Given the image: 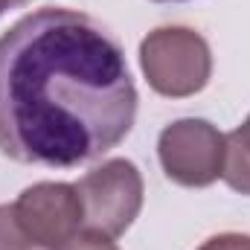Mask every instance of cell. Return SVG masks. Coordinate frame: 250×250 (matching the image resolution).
<instances>
[{
	"mask_svg": "<svg viewBox=\"0 0 250 250\" xmlns=\"http://www.w3.org/2000/svg\"><path fill=\"white\" fill-rule=\"evenodd\" d=\"M137 87L123 47L87 15L38 9L0 35V151L73 169L128 137Z\"/></svg>",
	"mask_w": 250,
	"mask_h": 250,
	"instance_id": "1",
	"label": "cell"
},
{
	"mask_svg": "<svg viewBox=\"0 0 250 250\" xmlns=\"http://www.w3.org/2000/svg\"><path fill=\"white\" fill-rule=\"evenodd\" d=\"M140 67L160 96L184 99L207 87L212 73L209 44L189 26H160L140 44Z\"/></svg>",
	"mask_w": 250,
	"mask_h": 250,
	"instance_id": "2",
	"label": "cell"
},
{
	"mask_svg": "<svg viewBox=\"0 0 250 250\" xmlns=\"http://www.w3.org/2000/svg\"><path fill=\"white\" fill-rule=\"evenodd\" d=\"M76 192L84 209L82 230L108 239H120L143 209V178L125 157L105 160L102 166L90 169L76 184Z\"/></svg>",
	"mask_w": 250,
	"mask_h": 250,
	"instance_id": "3",
	"label": "cell"
},
{
	"mask_svg": "<svg viewBox=\"0 0 250 250\" xmlns=\"http://www.w3.org/2000/svg\"><path fill=\"white\" fill-rule=\"evenodd\" d=\"M157 154L166 178L178 187H209L224 169V134L207 120H178L160 131Z\"/></svg>",
	"mask_w": 250,
	"mask_h": 250,
	"instance_id": "4",
	"label": "cell"
},
{
	"mask_svg": "<svg viewBox=\"0 0 250 250\" xmlns=\"http://www.w3.org/2000/svg\"><path fill=\"white\" fill-rule=\"evenodd\" d=\"M21 230L44 250H56L84 227V209L76 184H35L12 204Z\"/></svg>",
	"mask_w": 250,
	"mask_h": 250,
	"instance_id": "5",
	"label": "cell"
},
{
	"mask_svg": "<svg viewBox=\"0 0 250 250\" xmlns=\"http://www.w3.org/2000/svg\"><path fill=\"white\" fill-rule=\"evenodd\" d=\"M224 184L233 192L250 195V117L236 131L224 134Z\"/></svg>",
	"mask_w": 250,
	"mask_h": 250,
	"instance_id": "6",
	"label": "cell"
},
{
	"mask_svg": "<svg viewBox=\"0 0 250 250\" xmlns=\"http://www.w3.org/2000/svg\"><path fill=\"white\" fill-rule=\"evenodd\" d=\"M0 250H44L21 230L12 204H0Z\"/></svg>",
	"mask_w": 250,
	"mask_h": 250,
	"instance_id": "7",
	"label": "cell"
},
{
	"mask_svg": "<svg viewBox=\"0 0 250 250\" xmlns=\"http://www.w3.org/2000/svg\"><path fill=\"white\" fill-rule=\"evenodd\" d=\"M56 250H120V248H117L114 239H108V236L82 230V233H76L70 242H64L62 248H56Z\"/></svg>",
	"mask_w": 250,
	"mask_h": 250,
	"instance_id": "8",
	"label": "cell"
},
{
	"mask_svg": "<svg viewBox=\"0 0 250 250\" xmlns=\"http://www.w3.org/2000/svg\"><path fill=\"white\" fill-rule=\"evenodd\" d=\"M198 250H250V236L245 233H221L207 239Z\"/></svg>",
	"mask_w": 250,
	"mask_h": 250,
	"instance_id": "9",
	"label": "cell"
},
{
	"mask_svg": "<svg viewBox=\"0 0 250 250\" xmlns=\"http://www.w3.org/2000/svg\"><path fill=\"white\" fill-rule=\"evenodd\" d=\"M23 0H0V15L6 12V9H15V6H21Z\"/></svg>",
	"mask_w": 250,
	"mask_h": 250,
	"instance_id": "10",
	"label": "cell"
},
{
	"mask_svg": "<svg viewBox=\"0 0 250 250\" xmlns=\"http://www.w3.org/2000/svg\"><path fill=\"white\" fill-rule=\"evenodd\" d=\"M157 3H175V0H157Z\"/></svg>",
	"mask_w": 250,
	"mask_h": 250,
	"instance_id": "11",
	"label": "cell"
}]
</instances>
